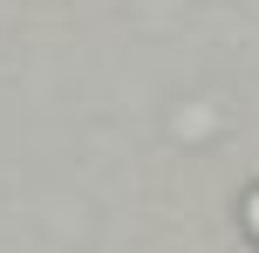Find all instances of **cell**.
Returning <instances> with one entry per match:
<instances>
[{
  "mask_svg": "<svg viewBox=\"0 0 259 253\" xmlns=\"http://www.w3.org/2000/svg\"><path fill=\"white\" fill-rule=\"evenodd\" d=\"M239 219H246V233H252V246H259V185L246 192V205H239Z\"/></svg>",
  "mask_w": 259,
  "mask_h": 253,
  "instance_id": "cell-1",
  "label": "cell"
}]
</instances>
